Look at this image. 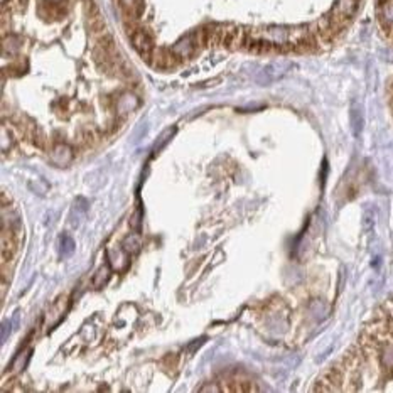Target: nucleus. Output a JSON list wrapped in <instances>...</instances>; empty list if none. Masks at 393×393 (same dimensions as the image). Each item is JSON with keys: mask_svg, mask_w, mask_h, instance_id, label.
Listing matches in <instances>:
<instances>
[{"mask_svg": "<svg viewBox=\"0 0 393 393\" xmlns=\"http://www.w3.org/2000/svg\"><path fill=\"white\" fill-rule=\"evenodd\" d=\"M378 15L380 22L385 29H393V0H381Z\"/></svg>", "mask_w": 393, "mask_h": 393, "instance_id": "obj_5", "label": "nucleus"}, {"mask_svg": "<svg viewBox=\"0 0 393 393\" xmlns=\"http://www.w3.org/2000/svg\"><path fill=\"white\" fill-rule=\"evenodd\" d=\"M59 246H61V253L64 255V256H70L73 251H75V248H76V245H75V242H73V238L71 237H68V235H64V237H61V243H59Z\"/></svg>", "mask_w": 393, "mask_h": 393, "instance_id": "obj_11", "label": "nucleus"}, {"mask_svg": "<svg viewBox=\"0 0 393 393\" xmlns=\"http://www.w3.org/2000/svg\"><path fill=\"white\" fill-rule=\"evenodd\" d=\"M349 118H351V128H353V134L356 135V137H359L361 130H363V125H365V118H363V110H361V105L358 102H353V105H351Z\"/></svg>", "mask_w": 393, "mask_h": 393, "instance_id": "obj_4", "label": "nucleus"}, {"mask_svg": "<svg viewBox=\"0 0 393 393\" xmlns=\"http://www.w3.org/2000/svg\"><path fill=\"white\" fill-rule=\"evenodd\" d=\"M46 4H49V5H56V7H59V5L62 4V0H44Z\"/></svg>", "mask_w": 393, "mask_h": 393, "instance_id": "obj_13", "label": "nucleus"}, {"mask_svg": "<svg viewBox=\"0 0 393 393\" xmlns=\"http://www.w3.org/2000/svg\"><path fill=\"white\" fill-rule=\"evenodd\" d=\"M139 107V98L132 95V93H123L122 96L118 98L117 102V108H118V113L122 115H127L130 113L132 110H135Z\"/></svg>", "mask_w": 393, "mask_h": 393, "instance_id": "obj_6", "label": "nucleus"}, {"mask_svg": "<svg viewBox=\"0 0 393 393\" xmlns=\"http://www.w3.org/2000/svg\"><path fill=\"white\" fill-rule=\"evenodd\" d=\"M130 34V39H132V46L135 48V51L139 52L144 59L150 61V56L154 52V41H152L150 34L145 29L135 27Z\"/></svg>", "mask_w": 393, "mask_h": 393, "instance_id": "obj_1", "label": "nucleus"}, {"mask_svg": "<svg viewBox=\"0 0 393 393\" xmlns=\"http://www.w3.org/2000/svg\"><path fill=\"white\" fill-rule=\"evenodd\" d=\"M201 391H219V388H218V386H203V388H201Z\"/></svg>", "mask_w": 393, "mask_h": 393, "instance_id": "obj_12", "label": "nucleus"}, {"mask_svg": "<svg viewBox=\"0 0 393 393\" xmlns=\"http://www.w3.org/2000/svg\"><path fill=\"white\" fill-rule=\"evenodd\" d=\"M20 48V41L15 36H10V38L4 39V54H15Z\"/></svg>", "mask_w": 393, "mask_h": 393, "instance_id": "obj_10", "label": "nucleus"}, {"mask_svg": "<svg viewBox=\"0 0 393 393\" xmlns=\"http://www.w3.org/2000/svg\"><path fill=\"white\" fill-rule=\"evenodd\" d=\"M73 160V149L68 144H57L51 152V162L57 167H66Z\"/></svg>", "mask_w": 393, "mask_h": 393, "instance_id": "obj_3", "label": "nucleus"}, {"mask_svg": "<svg viewBox=\"0 0 393 393\" xmlns=\"http://www.w3.org/2000/svg\"><path fill=\"white\" fill-rule=\"evenodd\" d=\"M150 62L157 70H171V68H176L181 61L177 59L172 49H154L150 56Z\"/></svg>", "mask_w": 393, "mask_h": 393, "instance_id": "obj_2", "label": "nucleus"}, {"mask_svg": "<svg viewBox=\"0 0 393 393\" xmlns=\"http://www.w3.org/2000/svg\"><path fill=\"white\" fill-rule=\"evenodd\" d=\"M122 248H123L125 253L135 255V253H139L140 248H142V240H140L139 235H128V237L123 240Z\"/></svg>", "mask_w": 393, "mask_h": 393, "instance_id": "obj_7", "label": "nucleus"}, {"mask_svg": "<svg viewBox=\"0 0 393 393\" xmlns=\"http://www.w3.org/2000/svg\"><path fill=\"white\" fill-rule=\"evenodd\" d=\"M110 275H112V269H110V265L108 264L102 265L98 269L96 274L93 275V287H95V289H102V287H105V284H107L108 279H110Z\"/></svg>", "mask_w": 393, "mask_h": 393, "instance_id": "obj_8", "label": "nucleus"}, {"mask_svg": "<svg viewBox=\"0 0 393 393\" xmlns=\"http://www.w3.org/2000/svg\"><path fill=\"white\" fill-rule=\"evenodd\" d=\"M380 361H381V365H383V368L390 370V371L393 370V344L383 346V348H381Z\"/></svg>", "mask_w": 393, "mask_h": 393, "instance_id": "obj_9", "label": "nucleus"}]
</instances>
